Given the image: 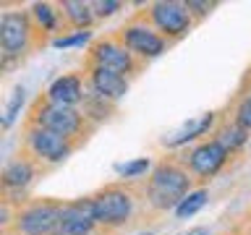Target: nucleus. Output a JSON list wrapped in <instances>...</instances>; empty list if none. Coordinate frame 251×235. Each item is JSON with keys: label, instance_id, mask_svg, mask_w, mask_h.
Returning a JSON list of instances; mask_svg holds the SVG:
<instances>
[{"label": "nucleus", "instance_id": "15", "mask_svg": "<svg viewBox=\"0 0 251 235\" xmlns=\"http://www.w3.org/2000/svg\"><path fill=\"white\" fill-rule=\"evenodd\" d=\"M209 136L215 139L230 157H238L243 149L251 144V133L246 128H241V125L235 123L227 113H220V120H217L215 131H212Z\"/></svg>", "mask_w": 251, "mask_h": 235}, {"label": "nucleus", "instance_id": "10", "mask_svg": "<svg viewBox=\"0 0 251 235\" xmlns=\"http://www.w3.org/2000/svg\"><path fill=\"white\" fill-rule=\"evenodd\" d=\"M180 160H183L186 170L191 172V178L196 180V186L204 188V183H209L212 178H217L227 167L230 154L209 136V139H201L199 144H194L191 149H183Z\"/></svg>", "mask_w": 251, "mask_h": 235}, {"label": "nucleus", "instance_id": "28", "mask_svg": "<svg viewBox=\"0 0 251 235\" xmlns=\"http://www.w3.org/2000/svg\"><path fill=\"white\" fill-rule=\"evenodd\" d=\"M183 235H209V230L207 227H191V230L183 233Z\"/></svg>", "mask_w": 251, "mask_h": 235}, {"label": "nucleus", "instance_id": "25", "mask_svg": "<svg viewBox=\"0 0 251 235\" xmlns=\"http://www.w3.org/2000/svg\"><path fill=\"white\" fill-rule=\"evenodd\" d=\"M92 11H94V19L102 21L115 16L118 11H123V3L121 0H92Z\"/></svg>", "mask_w": 251, "mask_h": 235}, {"label": "nucleus", "instance_id": "13", "mask_svg": "<svg viewBox=\"0 0 251 235\" xmlns=\"http://www.w3.org/2000/svg\"><path fill=\"white\" fill-rule=\"evenodd\" d=\"M84 73H86V81L97 94L107 97L110 102H121L131 89V81L121 73L110 68H102V66H84Z\"/></svg>", "mask_w": 251, "mask_h": 235}, {"label": "nucleus", "instance_id": "22", "mask_svg": "<svg viewBox=\"0 0 251 235\" xmlns=\"http://www.w3.org/2000/svg\"><path fill=\"white\" fill-rule=\"evenodd\" d=\"M24 99H26V86L16 84L11 99H8V105H5V113H3V131H11V125L16 123V118H19V113H21Z\"/></svg>", "mask_w": 251, "mask_h": 235}, {"label": "nucleus", "instance_id": "8", "mask_svg": "<svg viewBox=\"0 0 251 235\" xmlns=\"http://www.w3.org/2000/svg\"><path fill=\"white\" fill-rule=\"evenodd\" d=\"M21 149L26 154H31L37 162H42L45 167H58L68 160L74 152H78L76 141H71L60 133H55L42 125H24V136H21Z\"/></svg>", "mask_w": 251, "mask_h": 235}, {"label": "nucleus", "instance_id": "17", "mask_svg": "<svg viewBox=\"0 0 251 235\" xmlns=\"http://www.w3.org/2000/svg\"><path fill=\"white\" fill-rule=\"evenodd\" d=\"M81 113L86 115V120L100 128L102 123H110L118 115V102H110L107 97L97 94L89 86V81H86V94H84V102H81Z\"/></svg>", "mask_w": 251, "mask_h": 235}, {"label": "nucleus", "instance_id": "19", "mask_svg": "<svg viewBox=\"0 0 251 235\" xmlns=\"http://www.w3.org/2000/svg\"><path fill=\"white\" fill-rule=\"evenodd\" d=\"M233 118L235 123L241 125V128H246L251 133V94H233V99L227 102V107L223 110Z\"/></svg>", "mask_w": 251, "mask_h": 235}, {"label": "nucleus", "instance_id": "18", "mask_svg": "<svg viewBox=\"0 0 251 235\" xmlns=\"http://www.w3.org/2000/svg\"><path fill=\"white\" fill-rule=\"evenodd\" d=\"M29 13H31V19L37 21V26L42 29L47 37L55 39V34H58V37L63 34L58 3H31V5H29Z\"/></svg>", "mask_w": 251, "mask_h": 235}, {"label": "nucleus", "instance_id": "1", "mask_svg": "<svg viewBox=\"0 0 251 235\" xmlns=\"http://www.w3.org/2000/svg\"><path fill=\"white\" fill-rule=\"evenodd\" d=\"M139 191L144 199L147 217H162L168 212H176L178 204L196 191V180L186 170L180 152H168L154 162L147 178L139 180Z\"/></svg>", "mask_w": 251, "mask_h": 235}, {"label": "nucleus", "instance_id": "29", "mask_svg": "<svg viewBox=\"0 0 251 235\" xmlns=\"http://www.w3.org/2000/svg\"><path fill=\"white\" fill-rule=\"evenodd\" d=\"M223 235H243V233H241V230H238V227H235V225H233V227H230V230H225Z\"/></svg>", "mask_w": 251, "mask_h": 235}, {"label": "nucleus", "instance_id": "26", "mask_svg": "<svg viewBox=\"0 0 251 235\" xmlns=\"http://www.w3.org/2000/svg\"><path fill=\"white\" fill-rule=\"evenodd\" d=\"M235 227H238L243 235H251V207L246 209V214H243L238 222H235Z\"/></svg>", "mask_w": 251, "mask_h": 235}, {"label": "nucleus", "instance_id": "11", "mask_svg": "<svg viewBox=\"0 0 251 235\" xmlns=\"http://www.w3.org/2000/svg\"><path fill=\"white\" fill-rule=\"evenodd\" d=\"M45 172H50V167H45L42 162H37L31 154H26L24 149H19V154L11 157L3 164L0 172V191H29V186L37 178H42Z\"/></svg>", "mask_w": 251, "mask_h": 235}, {"label": "nucleus", "instance_id": "24", "mask_svg": "<svg viewBox=\"0 0 251 235\" xmlns=\"http://www.w3.org/2000/svg\"><path fill=\"white\" fill-rule=\"evenodd\" d=\"M186 8H188V13H191L194 24H201L217 8V3L215 0H186Z\"/></svg>", "mask_w": 251, "mask_h": 235}, {"label": "nucleus", "instance_id": "14", "mask_svg": "<svg viewBox=\"0 0 251 235\" xmlns=\"http://www.w3.org/2000/svg\"><path fill=\"white\" fill-rule=\"evenodd\" d=\"M217 120H220V113H204L199 118H191L183 128L173 131L170 136H162L160 139V146H165V149H183L186 144H191V141L199 144L201 136H207V133L215 131Z\"/></svg>", "mask_w": 251, "mask_h": 235}, {"label": "nucleus", "instance_id": "2", "mask_svg": "<svg viewBox=\"0 0 251 235\" xmlns=\"http://www.w3.org/2000/svg\"><path fill=\"white\" fill-rule=\"evenodd\" d=\"M89 196L94 207V222L107 233L123 230V227L136 222L139 217H147L139 180H113Z\"/></svg>", "mask_w": 251, "mask_h": 235}, {"label": "nucleus", "instance_id": "7", "mask_svg": "<svg viewBox=\"0 0 251 235\" xmlns=\"http://www.w3.org/2000/svg\"><path fill=\"white\" fill-rule=\"evenodd\" d=\"M141 5H144V3H141ZM115 37L121 39V42L128 47V50L136 55L141 63H149V60L160 58L162 52H168L170 47H173L168 39H165L160 31H157L152 24L147 21L144 11H133L128 19H126L123 26L115 29Z\"/></svg>", "mask_w": 251, "mask_h": 235}, {"label": "nucleus", "instance_id": "23", "mask_svg": "<svg viewBox=\"0 0 251 235\" xmlns=\"http://www.w3.org/2000/svg\"><path fill=\"white\" fill-rule=\"evenodd\" d=\"M92 31H71V34H63V37H55L52 39V47L58 50H68V47H84V45H92Z\"/></svg>", "mask_w": 251, "mask_h": 235}, {"label": "nucleus", "instance_id": "9", "mask_svg": "<svg viewBox=\"0 0 251 235\" xmlns=\"http://www.w3.org/2000/svg\"><path fill=\"white\" fill-rule=\"evenodd\" d=\"M141 11H144L147 21L152 24L170 45L186 39L188 31L196 26L191 13H188V8H186V0H157V3H149V5L144 3Z\"/></svg>", "mask_w": 251, "mask_h": 235}, {"label": "nucleus", "instance_id": "5", "mask_svg": "<svg viewBox=\"0 0 251 235\" xmlns=\"http://www.w3.org/2000/svg\"><path fill=\"white\" fill-rule=\"evenodd\" d=\"M66 201L42 196V199H31L21 209L13 212L11 225L3 227V235H52L60 227V214Z\"/></svg>", "mask_w": 251, "mask_h": 235}, {"label": "nucleus", "instance_id": "16", "mask_svg": "<svg viewBox=\"0 0 251 235\" xmlns=\"http://www.w3.org/2000/svg\"><path fill=\"white\" fill-rule=\"evenodd\" d=\"M58 11H60L63 34H71V31H92L94 21H97L94 19V11H92V3H84V0H60Z\"/></svg>", "mask_w": 251, "mask_h": 235}, {"label": "nucleus", "instance_id": "20", "mask_svg": "<svg viewBox=\"0 0 251 235\" xmlns=\"http://www.w3.org/2000/svg\"><path fill=\"white\" fill-rule=\"evenodd\" d=\"M207 201H209V191H207V188H196V191H191L183 201L178 204L176 217H178V219H188V217H194L199 209L207 207Z\"/></svg>", "mask_w": 251, "mask_h": 235}, {"label": "nucleus", "instance_id": "6", "mask_svg": "<svg viewBox=\"0 0 251 235\" xmlns=\"http://www.w3.org/2000/svg\"><path fill=\"white\" fill-rule=\"evenodd\" d=\"M84 66L110 68V70H115V73L126 76L128 81H133V78L141 76V70L147 68V63H141L136 55L115 37V31H110V34L94 37V42L89 45V50H86Z\"/></svg>", "mask_w": 251, "mask_h": 235}, {"label": "nucleus", "instance_id": "4", "mask_svg": "<svg viewBox=\"0 0 251 235\" xmlns=\"http://www.w3.org/2000/svg\"><path fill=\"white\" fill-rule=\"evenodd\" d=\"M24 125H42V128H50L55 133H60V136L76 141L78 146H84L86 141L94 136V131H97V125L86 120L81 107L55 105V102H50L42 92L31 99V105L26 110V118H24Z\"/></svg>", "mask_w": 251, "mask_h": 235}, {"label": "nucleus", "instance_id": "3", "mask_svg": "<svg viewBox=\"0 0 251 235\" xmlns=\"http://www.w3.org/2000/svg\"><path fill=\"white\" fill-rule=\"evenodd\" d=\"M52 45L29 11H5L0 16V70L8 73L11 68L21 66L29 55Z\"/></svg>", "mask_w": 251, "mask_h": 235}, {"label": "nucleus", "instance_id": "27", "mask_svg": "<svg viewBox=\"0 0 251 235\" xmlns=\"http://www.w3.org/2000/svg\"><path fill=\"white\" fill-rule=\"evenodd\" d=\"M238 94H251V66H249V70L243 73V78H241V84H238V89H235Z\"/></svg>", "mask_w": 251, "mask_h": 235}, {"label": "nucleus", "instance_id": "12", "mask_svg": "<svg viewBox=\"0 0 251 235\" xmlns=\"http://www.w3.org/2000/svg\"><path fill=\"white\" fill-rule=\"evenodd\" d=\"M50 102L55 105H66V107H81L84 94H86V73L78 70H68V73L58 76L55 81L42 92Z\"/></svg>", "mask_w": 251, "mask_h": 235}, {"label": "nucleus", "instance_id": "21", "mask_svg": "<svg viewBox=\"0 0 251 235\" xmlns=\"http://www.w3.org/2000/svg\"><path fill=\"white\" fill-rule=\"evenodd\" d=\"M154 162L149 157H136V160L126 162V164H115V172L121 175V180H141L147 172H152Z\"/></svg>", "mask_w": 251, "mask_h": 235}]
</instances>
